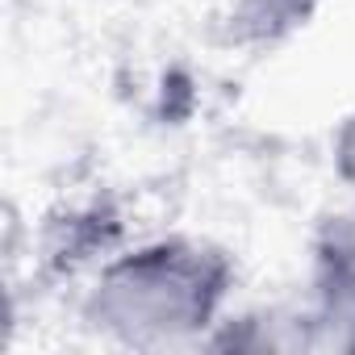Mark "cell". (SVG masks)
Returning a JSON list of instances; mask_svg holds the SVG:
<instances>
[{"label": "cell", "mask_w": 355, "mask_h": 355, "mask_svg": "<svg viewBox=\"0 0 355 355\" xmlns=\"http://www.w3.org/2000/svg\"><path fill=\"white\" fill-rule=\"evenodd\" d=\"M234 263L222 247L159 234L113 251L80 297V322L113 347H205L226 318Z\"/></svg>", "instance_id": "cell-1"}, {"label": "cell", "mask_w": 355, "mask_h": 355, "mask_svg": "<svg viewBox=\"0 0 355 355\" xmlns=\"http://www.w3.org/2000/svg\"><path fill=\"white\" fill-rule=\"evenodd\" d=\"M309 305L330 330V351H355V197L313 226Z\"/></svg>", "instance_id": "cell-2"}, {"label": "cell", "mask_w": 355, "mask_h": 355, "mask_svg": "<svg viewBox=\"0 0 355 355\" xmlns=\"http://www.w3.org/2000/svg\"><path fill=\"white\" fill-rule=\"evenodd\" d=\"M322 0H234L226 13V38L239 46H276L305 30Z\"/></svg>", "instance_id": "cell-3"}, {"label": "cell", "mask_w": 355, "mask_h": 355, "mask_svg": "<svg viewBox=\"0 0 355 355\" xmlns=\"http://www.w3.org/2000/svg\"><path fill=\"white\" fill-rule=\"evenodd\" d=\"M330 159H334V175L343 180L347 197H355V113H347L330 138Z\"/></svg>", "instance_id": "cell-4"}]
</instances>
